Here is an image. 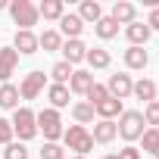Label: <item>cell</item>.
I'll return each instance as SVG.
<instances>
[{
  "label": "cell",
  "instance_id": "cell-1",
  "mask_svg": "<svg viewBox=\"0 0 159 159\" xmlns=\"http://www.w3.org/2000/svg\"><path fill=\"white\" fill-rule=\"evenodd\" d=\"M34 122H38V131L47 137V143H56L59 137H62V119H59V112L56 109H41V112H34Z\"/></svg>",
  "mask_w": 159,
  "mask_h": 159
},
{
  "label": "cell",
  "instance_id": "cell-2",
  "mask_svg": "<svg viewBox=\"0 0 159 159\" xmlns=\"http://www.w3.org/2000/svg\"><path fill=\"white\" fill-rule=\"evenodd\" d=\"M62 140H66L69 150H75V156H84V153L94 150V137H91V131L84 125H69L62 131Z\"/></svg>",
  "mask_w": 159,
  "mask_h": 159
},
{
  "label": "cell",
  "instance_id": "cell-3",
  "mask_svg": "<svg viewBox=\"0 0 159 159\" xmlns=\"http://www.w3.org/2000/svg\"><path fill=\"white\" fill-rule=\"evenodd\" d=\"M10 10V16H13V22L19 25V31H31V25H38V7L31 3V0H13V3L7 7Z\"/></svg>",
  "mask_w": 159,
  "mask_h": 159
},
{
  "label": "cell",
  "instance_id": "cell-4",
  "mask_svg": "<svg viewBox=\"0 0 159 159\" xmlns=\"http://www.w3.org/2000/svg\"><path fill=\"white\" fill-rule=\"evenodd\" d=\"M10 125H13V134L19 137V143H25V140H31L38 134V122H34V112L28 106H19L13 112V122Z\"/></svg>",
  "mask_w": 159,
  "mask_h": 159
},
{
  "label": "cell",
  "instance_id": "cell-5",
  "mask_svg": "<svg viewBox=\"0 0 159 159\" xmlns=\"http://www.w3.org/2000/svg\"><path fill=\"white\" fill-rule=\"evenodd\" d=\"M119 134L131 143V140H140V134H143V116H140V109H125L122 116H119Z\"/></svg>",
  "mask_w": 159,
  "mask_h": 159
},
{
  "label": "cell",
  "instance_id": "cell-6",
  "mask_svg": "<svg viewBox=\"0 0 159 159\" xmlns=\"http://www.w3.org/2000/svg\"><path fill=\"white\" fill-rule=\"evenodd\" d=\"M47 88V75L44 72H28L25 78H22V84H19V97L22 100H38V94Z\"/></svg>",
  "mask_w": 159,
  "mask_h": 159
},
{
  "label": "cell",
  "instance_id": "cell-7",
  "mask_svg": "<svg viewBox=\"0 0 159 159\" xmlns=\"http://www.w3.org/2000/svg\"><path fill=\"white\" fill-rule=\"evenodd\" d=\"M94 84H97V81H94V72H88V69H75L66 88H69V94H81V97H88V91H91Z\"/></svg>",
  "mask_w": 159,
  "mask_h": 159
},
{
  "label": "cell",
  "instance_id": "cell-8",
  "mask_svg": "<svg viewBox=\"0 0 159 159\" xmlns=\"http://www.w3.org/2000/svg\"><path fill=\"white\" fill-rule=\"evenodd\" d=\"M106 91H109V97H116V100H125V97H131V91H134L131 75H128V72H119V75H112V78H109V84H106Z\"/></svg>",
  "mask_w": 159,
  "mask_h": 159
},
{
  "label": "cell",
  "instance_id": "cell-9",
  "mask_svg": "<svg viewBox=\"0 0 159 159\" xmlns=\"http://www.w3.org/2000/svg\"><path fill=\"white\" fill-rule=\"evenodd\" d=\"M109 19H112L116 25H131V22H137V7L131 3V0H116Z\"/></svg>",
  "mask_w": 159,
  "mask_h": 159
},
{
  "label": "cell",
  "instance_id": "cell-10",
  "mask_svg": "<svg viewBox=\"0 0 159 159\" xmlns=\"http://www.w3.org/2000/svg\"><path fill=\"white\" fill-rule=\"evenodd\" d=\"M81 31H84V22L78 19V13H66L59 19V34L66 41H81Z\"/></svg>",
  "mask_w": 159,
  "mask_h": 159
},
{
  "label": "cell",
  "instance_id": "cell-11",
  "mask_svg": "<svg viewBox=\"0 0 159 159\" xmlns=\"http://www.w3.org/2000/svg\"><path fill=\"white\" fill-rule=\"evenodd\" d=\"M16 66H19V53L13 47H0V84L10 81V75L16 72Z\"/></svg>",
  "mask_w": 159,
  "mask_h": 159
},
{
  "label": "cell",
  "instance_id": "cell-12",
  "mask_svg": "<svg viewBox=\"0 0 159 159\" xmlns=\"http://www.w3.org/2000/svg\"><path fill=\"white\" fill-rule=\"evenodd\" d=\"M13 50H16V53H25V56L38 53V50H41V47H38V34H34V31H16Z\"/></svg>",
  "mask_w": 159,
  "mask_h": 159
},
{
  "label": "cell",
  "instance_id": "cell-13",
  "mask_svg": "<svg viewBox=\"0 0 159 159\" xmlns=\"http://www.w3.org/2000/svg\"><path fill=\"white\" fill-rule=\"evenodd\" d=\"M84 56H88V47L81 41H62V62L75 69V62H84Z\"/></svg>",
  "mask_w": 159,
  "mask_h": 159
},
{
  "label": "cell",
  "instance_id": "cell-14",
  "mask_svg": "<svg viewBox=\"0 0 159 159\" xmlns=\"http://www.w3.org/2000/svg\"><path fill=\"white\" fill-rule=\"evenodd\" d=\"M38 16L44 22H59L66 16V3L62 0H44V3H38Z\"/></svg>",
  "mask_w": 159,
  "mask_h": 159
},
{
  "label": "cell",
  "instance_id": "cell-15",
  "mask_svg": "<svg viewBox=\"0 0 159 159\" xmlns=\"http://www.w3.org/2000/svg\"><path fill=\"white\" fill-rule=\"evenodd\" d=\"M150 28H147V22H131V25H125V38H128V44L131 47H143L147 41H150Z\"/></svg>",
  "mask_w": 159,
  "mask_h": 159
},
{
  "label": "cell",
  "instance_id": "cell-16",
  "mask_svg": "<svg viewBox=\"0 0 159 159\" xmlns=\"http://www.w3.org/2000/svg\"><path fill=\"white\" fill-rule=\"evenodd\" d=\"M94 112L100 116V119H106V122H112L116 116H122L125 109H122V100H116V97H106V100H100V103H94Z\"/></svg>",
  "mask_w": 159,
  "mask_h": 159
},
{
  "label": "cell",
  "instance_id": "cell-17",
  "mask_svg": "<svg viewBox=\"0 0 159 159\" xmlns=\"http://www.w3.org/2000/svg\"><path fill=\"white\" fill-rule=\"evenodd\" d=\"M116 134H119L116 122H106V119H100V122L94 125V131H91L94 143H109V140H116Z\"/></svg>",
  "mask_w": 159,
  "mask_h": 159
},
{
  "label": "cell",
  "instance_id": "cell-18",
  "mask_svg": "<svg viewBox=\"0 0 159 159\" xmlns=\"http://www.w3.org/2000/svg\"><path fill=\"white\" fill-rule=\"evenodd\" d=\"M47 100H50V109H62V106H69V88L66 84H50L47 88Z\"/></svg>",
  "mask_w": 159,
  "mask_h": 159
},
{
  "label": "cell",
  "instance_id": "cell-19",
  "mask_svg": "<svg viewBox=\"0 0 159 159\" xmlns=\"http://www.w3.org/2000/svg\"><path fill=\"white\" fill-rule=\"evenodd\" d=\"M78 19H81V22H100L103 19V7L97 3V0H84V3L81 7H78Z\"/></svg>",
  "mask_w": 159,
  "mask_h": 159
},
{
  "label": "cell",
  "instance_id": "cell-20",
  "mask_svg": "<svg viewBox=\"0 0 159 159\" xmlns=\"http://www.w3.org/2000/svg\"><path fill=\"white\" fill-rule=\"evenodd\" d=\"M0 109H19V88L16 84H0Z\"/></svg>",
  "mask_w": 159,
  "mask_h": 159
},
{
  "label": "cell",
  "instance_id": "cell-21",
  "mask_svg": "<svg viewBox=\"0 0 159 159\" xmlns=\"http://www.w3.org/2000/svg\"><path fill=\"white\" fill-rule=\"evenodd\" d=\"M147 62H150V53L143 47H128L125 50V66L128 69H147Z\"/></svg>",
  "mask_w": 159,
  "mask_h": 159
},
{
  "label": "cell",
  "instance_id": "cell-22",
  "mask_svg": "<svg viewBox=\"0 0 159 159\" xmlns=\"http://www.w3.org/2000/svg\"><path fill=\"white\" fill-rule=\"evenodd\" d=\"M131 94H134L137 100H143V103H153V100H156V81H153V78H140Z\"/></svg>",
  "mask_w": 159,
  "mask_h": 159
},
{
  "label": "cell",
  "instance_id": "cell-23",
  "mask_svg": "<svg viewBox=\"0 0 159 159\" xmlns=\"http://www.w3.org/2000/svg\"><path fill=\"white\" fill-rule=\"evenodd\" d=\"M84 62H88L91 69H109V62H112V56H109V50H103V47H94V50H88V56H84Z\"/></svg>",
  "mask_w": 159,
  "mask_h": 159
},
{
  "label": "cell",
  "instance_id": "cell-24",
  "mask_svg": "<svg viewBox=\"0 0 159 159\" xmlns=\"http://www.w3.org/2000/svg\"><path fill=\"white\" fill-rule=\"evenodd\" d=\"M94 116H97V112H94V106H91L88 100H81V103L72 106V119H75L78 125H84V128H88V122H94Z\"/></svg>",
  "mask_w": 159,
  "mask_h": 159
},
{
  "label": "cell",
  "instance_id": "cell-25",
  "mask_svg": "<svg viewBox=\"0 0 159 159\" xmlns=\"http://www.w3.org/2000/svg\"><path fill=\"white\" fill-rule=\"evenodd\" d=\"M38 47H44V53H50V50H62V34L50 28V31L38 34Z\"/></svg>",
  "mask_w": 159,
  "mask_h": 159
},
{
  "label": "cell",
  "instance_id": "cell-26",
  "mask_svg": "<svg viewBox=\"0 0 159 159\" xmlns=\"http://www.w3.org/2000/svg\"><path fill=\"white\" fill-rule=\"evenodd\" d=\"M94 31H97V38H103V41H112V38L119 34V25H116L109 16H103V19L94 25Z\"/></svg>",
  "mask_w": 159,
  "mask_h": 159
},
{
  "label": "cell",
  "instance_id": "cell-27",
  "mask_svg": "<svg viewBox=\"0 0 159 159\" xmlns=\"http://www.w3.org/2000/svg\"><path fill=\"white\" fill-rule=\"evenodd\" d=\"M72 72H75V69H72L69 62H62V59H59V62H56V66L50 69V78H53V84H69Z\"/></svg>",
  "mask_w": 159,
  "mask_h": 159
},
{
  "label": "cell",
  "instance_id": "cell-28",
  "mask_svg": "<svg viewBox=\"0 0 159 159\" xmlns=\"http://www.w3.org/2000/svg\"><path fill=\"white\" fill-rule=\"evenodd\" d=\"M156 147H159V128H143V134H140V150H143V153H156Z\"/></svg>",
  "mask_w": 159,
  "mask_h": 159
},
{
  "label": "cell",
  "instance_id": "cell-29",
  "mask_svg": "<svg viewBox=\"0 0 159 159\" xmlns=\"http://www.w3.org/2000/svg\"><path fill=\"white\" fill-rule=\"evenodd\" d=\"M140 116H143V125H150V128H159V100L147 103Z\"/></svg>",
  "mask_w": 159,
  "mask_h": 159
},
{
  "label": "cell",
  "instance_id": "cell-30",
  "mask_svg": "<svg viewBox=\"0 0 159 159\" xmlns=\"http://www.w3.org/2000/svg\"><path fill=\"white\" fill-rule=\"evenodd\" d=\"M3 159H28V147H25V143H19V140H13V143H7Z\"/></svg>",
  "mask_w": 159,
  "mask_h": 159
},
{
  "label": "cell",
  "instance_id": "cell-31",
  "mask_svg": "<svg viewBox=\"0 0 159 159\" xmlns=\"http://www.w3.org/2000/svg\"><path fill=\"white\" fill-rule=\"evenodd\" d=\"M41 159H66V150H62L59 143H44V150H41Z\"/></svg>",
  "mask_w": 159,
  "mask_h": 159
},
{
  "label": "cell",
  "instance_id": "cell-32",
  "mask_svg": "<svg viewBox=\"0 0 159 159\" xmlns=\"http://www.w3.org/2000/svg\"><path fill=\"white\" fill-rule=\"evenodd\" d=\"M109 97V91H106V84H94L91 91H88V103L94 106V103H100V100H106Z\"/></svg>",
  "mask_w": 159,
  "mask_h": 159
},
{
  "label": "cell",
  "instance_id": "cell-33",
  "mask_svg": "<svg viewBox=\"0 0 159 159\" xmlns=\"http://www.w3.org/2000/svg\"><path fill=\"white\" fill-rule=\"evenodd\" d=\"M13 137H16V134H13V125H10V119H0V143L7 147V143H13Z\"/></svg>",
  "mask_w": 159,
  "mask_h": 159
},
{
  "label": "cell",
  "instance_id": "cell-34",
  "mask_svg": "<svg viewBox=\"0 0 159 159\" xmlns=\"http://www.w3.org/2000/svg\"><path fill=\"white\" fill-rule=\"evenodd\" d=\"M116 156H119V159H143V156H140V150H137V147H131V143H128V147H122Z\"/></svg>",
  "mask_w": 159,
  "mask_h": 159
},
{
  "label": "cell",
  "instance_id": "cell-35",
  "mask_svg": "<svg viewBox=\"0 0 159 159\" xmlns=\"http://www.w3.org/2000/svg\"><path fill=\"white\" fill-rule=\"evenodd\" d=\"M147 28H150V31H159V7L150 10V16H147Z\"/></svg>",
  "mask_w": 159,
  "mask_h": 159
},
{
  "label": "cell",
  "instance_id": "cell-36",
  "mask_svg": "<svg viewBox=\"0 0 159 159\" xmlns=\"http://www.w3.org/2000/svg\"><path fill=\"white\" fill-rule=\"evenodd\" d=\"M100 159H119V156H116V153H109V156H100Z\"/></svg>",
  "mask_w": 159,
  "mask_h": 159
},
{
  "label": "cell",
  "instance_id": "cell-37",
  "mask_svg": "<svg viewBox=\"0 0 159 159\" xmlns=\"http://www.w3.org/2000/svg\"><path fill=\"white\" fill-rule=\"evenodd\" d=\"M7 7H10V3H7V0H0V10H7Z\"/></svg>",
  "mask_w": 159,
  "mask_h": 159
},
{
  "label": "cell",
  "instance_id": "cell-38",
  "mask_svg": "<svg viewBox=\"0 0 159 159\" xmlns=\"http://www.w3.org/2000/svg\"><path fill=\"white\" fill-rule=\"evenodd\" d=\"M153 159H159V147H156V153H153Z\"/></svg>",
  "mask_w": 159,
  "mask_h": 159
},
{
  "label": "cell",
  "instance_id": "cell-39",
  "mask_svg": "<svg viewBox=\"0 0 159 159\" xmlns=\"http://www.w3.org/2000/svg\"><path fill=\"white\" fill-rule=\"evenodd\" d=\"M72 159H84V156H72Z\"/></svg>",
  "mask_w": 159,
  "mask_h": 159
}]
</instances>
